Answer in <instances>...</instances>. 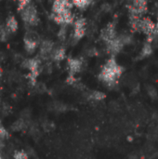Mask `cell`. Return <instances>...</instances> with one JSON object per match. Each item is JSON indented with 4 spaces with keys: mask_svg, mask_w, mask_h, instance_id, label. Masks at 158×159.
<instances>
[{
    "mask_svg": "<svg viewBox=\"0 0 158 159\" xmlns=\"http://www.w3.org/2000/svg\"><path fill=\"white\" fill-rule=\"evenodd\" d=\"M7 136V132L5 129V128L2 126V124L0 123V137H6Z\"/></svg>",
    "mask_w": 158,
    "mask_h": 159,
    "instance_id": "24",
    "label": "cell"
},
{
    "mask_svg": "<svg viewBox=\"0 0 158 159\" xmlns=\"http://www.w3.org/2000/svg\"><path fill=\"white\" fill-rule=\"evenodd\" d=\"M124 68L117 63L114 57L110 58L102 66L99 75V79L108 87H114L117 83V79L123 75Z\"/></svg>",
    "mask_w": 158,
    "mask_h": 159,
    "instance_id": "1",
    "label": "cell"
},
{
    "mask_svg": "<svg viewBox=\"0 0 158 159\" xmlns=\"http://www.w3.org/2000/svg\"><path fill=\"white\" fill-rule=\"evenodd\" d=\"M67 65H68L70 75H74L75 74L79 73L82 70L83 61L77 58H69L67 61Z\"/></svg>",
    "mask_w": 158,
    "mask_h": 159,
    "instance_id": "12",
    "label": "cell"
},
{
    "mask_svg": "<svg viewBox=\"0 0 158 159\" xmlns=\"http://www.w3.org/2000/svg\"><path fill=\"white\" fill-rule=\"evenodd\" d=\"M129 38H130V36H129V35L116 36L115 39L105 43L107 51L112 55H115V54L119 53L123 49L125 45L129 43Z\"/></svg>",
    "mask_w": 158,
    "mask_h": 159,
    "instance_id": "4",
    "label": "cell"
},
{
    "mask_svg": "<svg viewBox=\"0 0 158 159\" xmlns=\"http://www.w3.org/2000/svg\"><path fill=\"white\" fill-rule=\"evenodd\" d=\"M87 32V20L85 18H78L74 22V33L73 38L75 42L81 40Z\"/></svg>",
    "mask_w": 158,
    "mask_h": 159,
    "instance_id": "7",
    "label": "cell"
},
{
    "mask_svg": "<svg viewBox=\"0 0 158 159\" xmlns=\"http://www.w3.org/2000/svg\"><path fill=\"white\" fill-rule=\"evenodd\" d=\"M51 20L57 23L58 25L61 26V27H65L67 25H71L74 22V16L72 13V11L69 12H65L62 14H52L50 16Z\"/></svg>",
    "mask_w": 158,
    "mask_h": 159,
    "instance_id": "9",
    "label": "cell"
},
{
    "mask_svg": "<svg viewBox=\"0 0 158 159\" xmlns=\"http://www.w3.org/2000/svg\"><path fill=\"white\" fill-rule=\"evenodd\" d=\"M0 73H1V69H0Z\"/></svg>",
    "mask_w": 158,
    "mask_h": 159,
    "instance_id": "29",
    "label": "cell"
},
{
    "mask_svg": "<svg viewBox=\"0 0 158 159\" xmlns=\"http://www.w3.org/2000/svg\"><path fill=\"white\" fill-rule=\"evenodd\" d=\"M29 4H31V0H18V11L20 12Z\"/></svg>",
    "mask_w": 158,
    "mask_h": 159,
    "instance_id": "21",
    "label": "cell"
},
{
    "mask_svg": "<svg viewBox=\"0 0 158 159\" xmlns=\"http://www.w3.org/2000/svg\"><path fill=\"white\" fill-rule=\"evenodd\" d=\"M72 1H73L74 6L81 10L86 9L93 2V0H72Z\"/></svg>",
    "mask_w": 158,
    "mask_h": 159,
    "instance_id": "17",
    "label": "cell"
},
{
    "mask_svg": "<svg viewBox=\"0 0 158 159\" xmlns=\"http://www.w3.org/2000/svg\"><path fill=\"white\" fill-rule=\"evenodd\" d=\"M105 98V94L102 91H92L91 93H89L88 95V99L91 101H96V102H100L102 101Z\"/></svg>",
    "mask_w": 158,
    "mask_h": 159,
    "instance_id": "18",
    "label": "cell"
},
{
    "mask_svg": "<svg viewBox=\"0 0 158 159\" xmlns=\"http://www.w3.org/2000/svg\"><path fill=\"white\" fill-rule=\"evenodd\" d=\"M129 159H140V157H139L137 155H131V156L129 157Z\"/></svg>",
    "mask_w": 158,
    "mask_h": 159,
    "instance_id": "25",
    "label": "cell"
},
{
    "mask_svg": "<svg viewBox=\"0 0 158 159\" xmlns=\"http://www.w3.org/2000/svg\"><path fill=\"white\" fill-rule=\"evenodd\" d=\"M22 20L30 26H36L39 23L38 12L34 5L29 4L24 9L20 11Z\"/></svg>",
    "mask_w": 158,
    "mask_h": 159,
    "instance_id": "3",
    "label": "cell"
},
{
    "mask_svg": "<svg viewBox=\"0 0 158 159\" xmlns=\"http://www.w3.org/2000/svg\"><path fill=\"white\" fill-rule=\"evenodd\" d=\"M129 142H131V141H132V138H131V136H129Z\"/></svg>",
    "mask_w": 158,
    "mask_h": 159,
    "instance_id": "27",
    "label": "cell"
},
{
    "mask_svg": "<svg viewBox=\"0 0 158 159\" xmlns=\"http://www.w3.org/2000/svg\"><path fill=\"white\" fill-rule=\"evenodd\" d=\"M54 50V45L53 42L49 41V40H44L41 43L40 46V55L42 58L47 59L49 56L51 57V54Z\"/></svg>",
    "mask_w": 158,
    "mask_h": 159,
    "instance_id": "13",
    "label": "cell"
},
{
    "mask_svg": "<svg viewBox=\"0 0 158 159\" xmlns=\"http://www.w3.org/2000/svg\"><path fill=\"white\" fill-rule=\"evenodd\" d=\"M153 54V47L150 42H147L143 45L141 51V58H147Z\"/></svg>",
    "mask_w": 158,
    "mask_h": 159,
    "instance_id": "16",
    "label": "cell"
},
{
    "mask_svg": "<svg viewBox=\"0 0 158 159\" xmlns=\"http://www.w3.org/2000/svg\"><path fill=\"white\" fill-rule=\"evenodd\" d=\"M147 93H148L149 97L152 98L153 100H156L158 97L157 90L154 87H152V86H148L147 87Z\"/></svg>",
    "mask_w": 158,
    "mask_h": 159,
    "instance_id": "20",
    "label": "cell"
},
{
    "mask_svg": "<svg viewBox=\"0 0 158 159\" xmlns=\"http://www.w3.org/2000/svg\"><path fill=\"white\" fill-rule=\"evenodd\" d=\"M23 44H24V48L25 50L32 54L34 52V50L37 48L39 42L36 38V36H34V34L33 33H27L23 38Z\"/></svg>",
    "mask_w": 158,
    "mask_h": 159,
    "instance_id": "11",
    "label": "cell"
},
{
    "mask_svg": "<svg viewBox=\"0 0 158 159\" xmlns=\"http://www.w3.org/2000/svg\"><path fill=\"white\" fill-rule=\"evenodd\" d=\"M3 147H4V144H3V142H2V141L0 140V151L2 150V148H3Z\"/></svg>",
    "mask_w": 158,
    "mask_h": 159,
    "instance_id": "26",
    "label": "cell"
},
{
    "mask_svg": "<svg viewBox=\"0 0 158 159\" xmlns=\"http://www.w3.org/2000/svg\"><path fill=\"white\" fill-rule=\"evenodd\" d=\"M9 34L10 33L8 32V30L7 29L6 26H1L0 27V40L1 41H3V42L7 41V38H8Z\"/></svg>",
    "mask_w": 158,
    "mask_h": 159,
    "instance_id": "19",
    "label": "cell"
},
{
    "mask_svg": "<svg viewBox=\"0 0 158 159\" xmlns=\"http://www.w3.org/2000/svg\"><path fill=\"white\" fill-rule=\"evenodd\" d=\"M0 159H1V157H0Z\"/></svg>",
    "mask_w": 158,
    "mask_h": 159,
    "instance_id": "30",
    "label": "cell"
},
{
    "mask_svg": "<svg viewBox=\"0 0 158 159\" xmlns=\"http://www.w3.org/2000/svg\"><path fill=\"white\" fill-rule=\"evenodd\" d=\"M156 28H157V31H158V20H157V22H156Z\"/></svg>",
    "mask_w": 158,
    "mask_h": 159,
    "instance_id": "28",
    "label": "cell"
},
{
    "mask_svg": "<svg viewBox=\"0 0 158 159\" xmlns=\"http://www.w3.org/2000/svg\"><path fill=\"white\" fill-rule=\"evenodd\" d=\"M74 7L72 0H54L51 7L52 14H62L72 11Z\"/></svg>",
    "mask_w": 158,
    "mask_h": 159,
    "instance_id": "8",
    "label": "cell"
},
{
    "mask_svg": "<svg viewBox=\"0 0 158 159\" xmlns=\"http://www.w3.org/2000/svg\"><path fill=\"white\" fill-rule=\"evenodd\" d=\"M65 56H66V50L62 47L54 48V50H53V52L51 54V58L55 61H62L65 58Z\"/></svg>",
    "mask_w": 158,
    "mask_h": 159,
    "instance_id": "15",
    "label": "cell"
},
{
    "mask_svg": "<svg viewBox=\"0 0 158 159\" xmlns=\"http://www.w3.org/2000/svg\"><path fill=\"white\" fill-rule=\"evenodd\" d=\"M66 82H67L69 85H74V84L76 83V79H75L74 75H69V76H68L67 79H66Z\"/></svg>",
    "mask_w": 158,
    "mask_h": 159,
    "instance_id": "23",
    "label": "cell"
},
{
    "mask_svg": "<svg viewBox=\"0 0 158 159\" xmlns=\"http://www.w3.org/2000/svg\"><path fill=\"white\" fill-rule=\"evenodd\" d=\"M7 29L8 30L9 33H16L18 31V27H19V24H18V20L17 19L15 18V16L13 15H8L7 17V20H6V25Z\"/></svg>",
    "mask_w": 158,
    "mask_h": 159,
    "instance_id": "14",
    "label": "cell"
},
{
    "mask_svg": "<svg viewBox=\"0 0 158 159\" xmlns=\"http://www.w3.org/2000/svg\"><path fill=\"white\" fill-rule=\"evenodd\" d=\"M117 36L116 33V27L115 22H109L101 32V38L104 43H107L113 39H115Z\"/></svg>",
    "mask_w": 158,
    "mask_h": 159,
    "instance_id": "10",
    "label": "cell"
},
{
    "mask_svg": "<svg viewBox=\"0 0 158 159\" xmlns=\"http://www.w3.org/2000/svg\"><path fill=\"white\" fill-rule=\"evenodd\" d=\"M139 32L143 33L145 35H147L148 42L151 43V41L156 37L158 34L156 23L152 20L149 17H142L140 21V28Z\"/></svg>",
    "mask_w": 158,
    "mask_h": 159,
    "instance_id": "2",
    "label": "cell"
},
{
    "mask_svg": "<svg viewBox=\"0 0 158 159\" xmlns=\"http://www.w3.org/2000/svg\"><path fill=\"white\" fill-rule=\"evenodd\" d=\"M23 67L27 68L30 73L28 75V78L30 79V81L32 82V84L35 83L36 77L39 75L40 72V60L37 58H33V59H28L25 60L24 62L22 63Z\"/></svg>",
    "mask_w": 158,
    "mask_h": 159,
    "instance_id": "5",
    "label": "cell"
},
{
    "mask_svg": "<svg viewBox=\"0 0 158 159\" xmlns=\"http://www.w3.org/2000/svg\"><path fill=\"white\" fill-rule=\"evenodd\" d=\"M147 0H133L130 5L128 6L129 15H135L142 17L147 12Z\"/></svg>",
    "mask_w": 158,
    "mask_h": 159,
    "instance_id": "6",
    "label": "cell"
},
{
    "mask_svg": "<svg viewBox=\"0 0 158 159\" xmlns=\"http://www.w3.org/2000/svg\"><path fill=\"white\" fill-rule=\"evenodd\" d=\"M13 157H14V159H27L28 156L23 151H17V152H15Z\"/></svg>",
    "mask_w": 158,
    "mask_h": 159,
    "instance_id": "22",
    "label": "cell"
}]
</instances>
